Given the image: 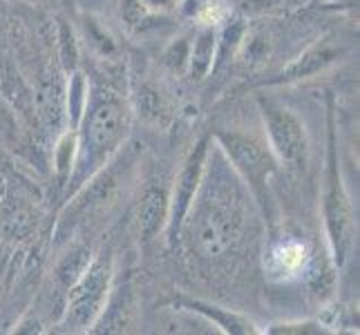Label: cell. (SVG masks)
Segmentation results:
<instances>
[{
	"mask_svg": "<svg viewBox=\"0 0 360 335\" xmlns=\"http://www.w3.org/2000/svg\"><path fill=\"white\" fill-rule=\"evenodd\" d=\"M79 128L77 159L70 177L74 185L70 192H77L88 183V179L103 170L108 161L119 152L130 128V103L110 90H96L92 96L88 94Z\"/></svg>",
	"mask_w": 360,
	"mask_h": 335,
	"instance_id": "7a4b0ae2",
	"label": "cell"
},
{
	"mask_svg": "<svg viewBox=\"0 0 360 335\" xmlns=\"http://www.w3.org/2000/svg\"><path fill=\"white\" fill-rule=\"evenodd\" d=\"M92 251L88 246H74L72 251L60 259L56 266V282L63 287L65 291H70L74 284L81 280V275L85 272V268L92 262Z\"/></svg>",
	"mask_w": 360,
	"mask_h": 335,
	"instance_id": "e0dca14e",
	"label": "cell"
},
{
	"mask_svg": "<svg viewBox=\"0 0 360 335\" xmlns=\"http://www.w3.org/2000/svg\"><path fill=\"white\" fill-rule=\"evenodd\" d=\"M74 159H77V130H72L60 139L56 147V170L60 177V185H68L72 170H74Z\"/></svg>",
	"mask_w": 360,
	"mask_h": 335,
	"instance_id": "d6986e66",
	"label": "cell"
},
{
	"mask_svg": "<svg viewBox=\"0 0 360 335\" xmlns=\"http://www.w3.org/2000/svg\"><path fill=\"white\" fill-rule=\"evenodd\" d=\"M141 7L146 9V14H153V16H166L170 11L179 9L181 0H139Z\"/></svg>",
	"mask_w": 360,
	"mask_h": 335,
	"instance_id": "44dd1931",
	"label": "cell"
},
{
	"mask_svg": "<svg viewBox=\"0 0 360 335\" xmlns=\"http://www.w3.org/2000/svg\"><path fill=\"white\" fill-rule=\"evenodd\" d=\"M309 268V251L300 239H280L266 255V270L276 280H291Z\"/></svg>",
	"mask_w": 360,
	"mask_h": 335,
	"instance_id": "9c48e42d",
	"label": "cell"
},
{
	"mask_svg": "<svg viewBox=\"0 0 360 335\" xmlns=\"http://www.w3.org/2000/svg\"><path fill=\"white\" fill-rule=\"evenodd\" d=\"M320 0H240L242 14L248 18L262 16H289L295 11L318 5Z\"/></svg>",
	"mask_w": 360,
	"mask_h": 335,
	"instance_id": "2e32d148",
	"label": "cell"
},
{
	"mask_svg": "<svg viewBox=\"0 0 360 335\" xmlns=\"http://www.w3.org/2000/svg\"><path fill=\"white\" fill-rule=\"evenodd\" d=\"M132 107L136 110V114L146 123H150V126H166L172 119V107H170L168 96L161 92V88H157L155 83H141L139 88L134 90Z\"/></svg>",
	"mask_w": 360,
	"mask_h": 335,
	"instance_id": "5bb4252c",
	"label": "cell"
},
{
	"mask_svg": "<svg viewBox=\"0 0 360 335\" xmlns=\"http://www.w3.org/2000/svg\"><path fill=\"white\" fill-rule=\"evenodd\" d=\"M327 192H325V228L331 259L336 266L349 262L354 251V213L349 197L345 192L338 157H336V136L329 114V155H327Z\"/></svg>",
	"mask_w": 360,
	"mask_h": 335,
	"instance_id": "277c9868",
	"label": "cell"
},
{
	"mask_svg": "<svg viewBox=\"0 0 360 335\" xmlns=\"http://www.w3.org/2000/svg\"><path fill=\"white\" fill-rule=\"evenodd\" d=\"M188 311H195L204 315L208 322H213V327H219L224 333H233V335H246V333H257L255 324L248 317L240 315V313H231V311H224V308L219 306H210V304H204V302H193L188 300L184 304Z\"/></svg>",
	"mask_w": 360,
	"mask_h": 335,
	"instance_id": "9a60e30c",
	"label": "cell"
},
{
	"mask_svg": "<svg viewBox=\"0 0 360 335\" xmlns=\"http://www.w3.org/2000/svg\"><path fill=\"white\" fill-rule=\"evenodd\" d=\"M347 54H349V45L342 43L338 36H322L314 45H309L304 52L297 54L278 74V79H273L271 83H295V81L311 79L316 74L331 67L333 63H338Z\"/></svg>",
	"mask_w": 360,
	"mask_h": 335,
	"instance_id": "ba28073f",
	"label": "cell"
},
{
	"mask_svg": "<svg viewBox=\"0 0 360 335\" xmlns=\"http://www.w3.org/2000/svg\"><path fill=\"white\" fill-rule=\"evenodd\" d=\"M58 56H60V65L68 74L77 70L79 63V43L74 39V32L68 27L65 22L58 25Z\"/></svg>",
	"mask_w": 360,
	"mask_h": 335,
	"instance_id": "ffe728a7",
	"label": "cell"
},
{
	"mask_svg": "<svg viewBox=\"0 0 360 335\" xmlns=\"http://www.w3.org/2000/svg\"><path fill=\"white\" fill-rule=\"evenodd\" d=\"M215 139L219 143V150L226 155L231 168L248 185V190L259 199H264L269 179L278 166L269 145L240 132H217Z\"/></svg>",
	"mask_w": 360,
	"mask_h": 335,
	"instance_id": "8992f818",
	"label": "cell"
},
{
	"mask_svg": "<svg viewBox=\"0 0 360 335\" xmlns=\"http://www.w3.org/2000/svg\"><path fill=\"white\" fill-rule=\"evenodd\" d=\"M168 226V192L148 188L139 204V232L143 242H153Z\"/></svg>",
	"mask_w": 360,
	"mask_h": 335,
	"instance_id": "8fae6325",
	"label": "cell"
},
{
	"mask_svg": "<svg viewBox=\"0 0 360 335\" xmlns=\"http://www.w3.org/2000/svg\"><path fill=\"white\" fill-rule=\"evenodd\" d=\"M259 110H262L266 128V145L276 164L291 172H304L309 161V139L304 123L291 110L273 101H264V98H259Z\"/></svg>",
	"mask_w": 360,
	"mask_h": 335,
	"instance_id": "5b68a950",
	"label": "cell"
},
{
	"mask_svg": "<svg viewBox=\"0 0 360 335\" xmlns=\"http://www.w3.org/2000/svg\"><path fill=\"white\" fill-rule=\"evenodd\" d=\"M244 223V197L238 181H231L221 168L215 172L204 168L202 185L177 237H184L191 253L204 262H219L242 242Z\"/></svg>",
	"mask_w": 360,
	"mask_h": 335,
	"instance_id": "6da1fadb",
	"label": "cell"
},
{
	"mask_svg": "<svg viewBox=\"0 0 360 335\" xmlns=\"http://www.w3.org/2000/svg\"><path fill=\"white\" fill-rule=\"evenodd\" d=\"M271 54H273L271 34L264 27H246L238 49H235L233 58H238V63L244 70L255 72V70L264 67L269 63Z\"/></svg>",
	"mask_w": 360,
	"mask_h": 335,
	"instance_id": "7c38bea8",
	"label": "cell"
},
{
	"mask_svg": "<svg viewBox=\"0 0 360 335\" xmlns=\"http://www.w3.org/2000/svg\"><path fill=\"white\" fill-rule=\"evenodd\" d=\"M191 39L193 36H181V39H175L164 52V58L161 63L168 72H172L175 77H181L188 70V52H191Z\"/></svg>",
	"mask_w": 360,
	"mask_h": 335,
	"instance_id": "ac0fdd59",
	"label": "cell"
},
{
	"mask_svg": "<svg viewBox=\"0 0 360 335\" xmlns=\"http://www.w3.org/2000/svg\"><path fill=\"white\" fill-rule=\"evenodd\" d=\"M132 291L126 284V287H119L115 293L110 291V297L105 302L103 313L98 315V320L94 322V327L90 331L96 333H119L130 324L132 317Z\"/></svg>",
	"mask_w": 360,
	"mask_h": 335,
	"instance_id": "4fadbf2b",
	"label": "cell"
},
{
	"mask_svg": "<svg viewBox=\"0 0 360 335\" xmlns=\"http://www.w3.org/2000/svg\"><path fill=\"white\" fill-rule=\"evenodd\" d=\"M112 291V257L101 253L92 257L81 280L68 291V302L58 327L63 331H88L103 313L105 302Z\"/></svg>",
	"mask_w": 360,
	"mask_h": 335,
	"instance_id": "3957f363",
	"label": "cell"
},
{
	"mask_svg": "<svg viewBox=\"0 0 360 335\" xmlns=\"http://www.w3.org/2000/svg\"><path fill=\"white\" fill-rule=\"evenodd\" d=\"M208 145H210L208 136H202V139L195 143V147L191 150L188 159L184 161V166H181L179 175H177L175 190H172V195H168V226H166V232H168V242L170 244L177 242V235H179V228H181L184 219H186V213H188L195 195H197V190H200V185H202L204 168H206V161H208Z\"/></svg>",
	"mask_w": 360,
	"mask_h": 335,
	"instance_id": "52a82bcc",
	"label": "cell"
},
{
	"mask_svg": "<svg viewBox=\"0 0 360 335\" xmlns=\"http://www.w3.org/2000/svg\"><path fill=\"white\" fill-rule=\"evenodd\" d=\"M217 67V27L213 25H200L191 39L188 52V70L186 77L191 81L202 83Z\"/></svg>",
	"mask_w": 360,
	"mask_h": 335,
	"instance_id": "30bf717a",
	"label": "cell"
},
{
	"mask_svg": "<svg viewBox=\"0 0 360 335\" xmlns=\"http://www.w3.org/2000/svg\"><path fill=\"white\" fill-rule=\"evenodd\" d=\"M88 29H90V39H92V43L98 47V52H101V54L112 52V49H115V43H112V39L108 36V32H103L94 20L88 22Z\"/></svg>",
	"mask_w": 360,
	"mask_h": 335,
	"instance_id": "7402d4cb",
	"label": "cell"
}]
</instances>
